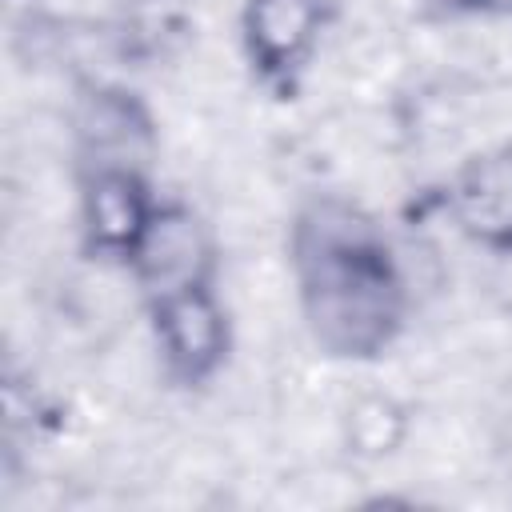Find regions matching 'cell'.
<instances>
[{
    "instance_id": "obj_9",
    "label": "cell",
    "mask_w": 512,
    "mask_h": 512,
    "mask_svg": "<svg viewBox=\"0 0 512 512\" xmlns=\"http://www.w3.org/2000/svg\"><path fill=\"white\" fill-rule=\"evenodd\" d=\"M436 4H444V8H464V12L480 8V0H436Z\"/></svg>"
},
{
    "instance_id": "obj_7",
    "label": "cell",
    "mask_w": 512,
    "mask_h": 512,
    "mask_svg": "<svg viewBox=\"0 0 512 512\" xmlns=\"http://www.w3.org/2000/svg\"><path fill=\"white\" fill-rule=\"evenodd\" d=\"M84 168H144L152 156V120L128 92H92L76 120Z\"/></svg>"
},
{
    "instance_id": "obj_4",
    "label": "cell",
    "mask_w": 512,
    "mask_h": 512,
    "mask_svg": "<svg viewBox=\"0 0 512 512\" xmlns=\"http://www.w3.org/2000/svg\"><path fill=\"white\" fill-rule=\"evenodd\" d=\"M328 8L324 0H244L240 36L264 84H292L320 44Z\"/></svg>"
},
{
    "instance_id": "obj_8",
    "label": "cell",
    "mask_w": 512,
    "mask_h": 512,
    "mask_svg": "<svg viewBox=\"0 0 512 512\" xmlns=\"http://www.w3.org/2000/svg\"><path fill=\"white\" fill-rule=\"evenodd\" d=\"M480 12H512V0H480Z\"/></svg>"
},
{
    "instance_id": "obj_1",
    "label": "cell",
    "mask_w": 512,
    "mask_h": 512,
    "mask_svg": "<svg viewBox=\"0 0 512 512\" xmlns=\"http://www.w3.org/2000/svg\"><path fill=\"white\" fill-rule=\"evenodd\" d=\"M304 324L336 360L384 356L408 316V284L380 224L344 196H312L288 228Z\"/></svg>"
},
{
    "instance_id": "obj_3",
    "label": "cell",
    "mask_w": 512,
    "mask_h": 512,
    "mask_svg": "<svg viewBox=\"0 0 512 512\" xmlns=\"http://www.w3.org/2000/svg\"><path fill=\"white\" fill-rule=\"evenodd\" d=\"M148 316H152V336H156L164 372L176 384H188V388L204 384L228 360L232 328H228V312L220 308L212 288L164 296V300L148 304Z\"/></svg>"
},
{
    "instance_id": "obj_6",
    "label": "cell",
    "mask_w": 512,
    "mask_h": 512,
    "mask_svg": "<svg viewBox=\"0 0 512 512\" xmlns=\"http://www.w3.org/2000/svg\"><path fill=\"white\" fill-rule=\"evenodd\" d=\"M448 212L468 240L492 252H512V144L460 164L448 184Z\"/></svg>"
},
{
    "instance_id": "obj_2",
    "label": "cell",
    "mask_w": 512,
    "mask_h": 512,
    "mask_svg": "<svg viewBox=\"0 0 512 512\" xmlns=\"http://www.w3.org/2000/svg\"><path fill=\"white\" fill-rule=\"evenodd\" d=\"M136 288L144 292L148 304L192 292V288H212L216 280V244L208 224L180 200L156 204L148 228L140 232L132 256L124 260Z\"/></svg>"
},
{
    "instance_id": "obj_5",
    "label": "cell",
    "mask_w": 512,
    "mask_h": 512,
    "mask_svg": "<svg viewBox=\"0 0 512 512\" xmlns=\"http://www.w3.org/2000/svg\"><path fill=\"white\" fill-rule=\"evenodd\" d=\"M156 196L144 180V168H84L80 184V220L84 240L96 256L128 260L140 232L156 212Z\"/></svg>"
}]
</instances>
